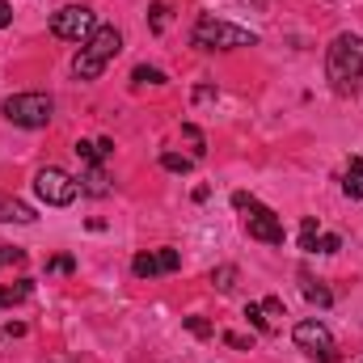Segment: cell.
<instances>
[{"label": "cell", "instance_id": "cell-1", "mask_svg": "<svg viewBox=\"0 0 363 363\" xmlns=\"http://www.w3.org/2000/svg\"><path fill=\"white\" fill-rule=\"evenodd\" d=\"M325 77H330V85L334 93H355L363 89V38L359 34H338L334 43H330V51H325Z\"/></svg>", "mask_w": 363, "mask_h": 363}, {"label": "cell", "instance_id": "cell-2", "mask_svg": "<svg viewBox=\"0 0 363 363\" xmlns=\"http://www.w3.org/2000/svg\"><path fill=\"white\" fill-rule=\"evenodd\" d=\"M190 47L199 51H237V47H258V34L237 26V21H224V17H199L194 30H190Z\"/></svg>", "mask_w": 363, "mask_h": 363}, {"label": "cell", "instance_id": "cell-3", "mask_svg": "<svg viewBox=\"0 0 363 363\" xmlns=\"http://www.w3.org/2000/svg\"><path fill=\"white\" fill-rule=\"evenodd\" d=\"M118 51H123V34H118L114 26H97L89 34V43L81 47V55L72 60L77 81H97V77L106 72V64H110Z\"/></svg>", "mask_w": 363, "mask_h": 363}, {"label": "cell", "instance_id": "cell-4", "mask_svg": "<svg viewBox=\"0 0 363 363\" xmlns=\"http://www.w3.org/2000/svg\"><path fill=\"white\" fill-rule=\"evenodd\" d=\"M233 207L241 211V220H245V233L254 237V241H262V245H283V220L274 216L267 203H258L254 194H245V190H237L233 194Z\"/></svg>", "mask_w": 363, "mask_h": 363}, {"label": "cell", "instance_id": "cell-5", "mask_svg": "<svg viewBox=\"0 0 363 363\" xmlns=\"http://www.w3.org/2000/svg\"><path fill=\"white\" fill-rule=\"evenodd\" d=\"M4 118L13 123V127H30V131H38V127H47L51 118H55V101L47 97V93H13V97H4Z\"/></svg>", "mask_w": 363, "mask_h": 363}, {"label": "cell", "instance_id": "cell-6", "mask_svg": "<svg viewBox=\"0 0 363 363\" xmlns=\"http://www.w3.org/2000/svg\"><path fill=\"white\" fill-rule=\"evenodd\" d=\"M291 342H296L304 355H313V359H321V363H334V359H338L334 334H330V330H325V321H317V317H308V321H296V330H291Z\"/></svg>", "mask_w": 363, "mask_h": 363}, {"label": "cell", "instance_id": "cell-7", "mask_svg": "<svg viewBox=\"0 0 363 363\" xmlns=\"http://www.w3.org/2000/svg\"><path fill=\"white\" fill-rule=\"evenodd\" d=\"M34 194H38L47 207H68V203L81 194V182L68 178L60 165H47V169L34 174Z\"/></svg>", "mask_w": 363, "mask_h": 363}, {"label": "cell", "instance_id": "cell-8", "mask_svg": "<svg viewBox=\"0 0 363 363\" xmlns=\"http://www.w3.org/2000/svg\"><path fill=\"white\" fill-rule=\"evenodd\" d=\"M93 30H97V17H93V9H85V4H64L51 17V34L64 38V43H81L85 47Z\"/></svg>", "mask_w": 363, "mask_h": 363}, {"label": "cell", "instance_id": "cell-9", "mask_svg": "<svg viewBox=\"0 0 363 363\" xmlns=\"http://www.w3.org/2000/svg\"><path fill=\"white\" fill-rule=\"evenodd\" d=\"M178 267H182V254H178V250H169V245H161V250H144V254H135V258H131V274H135V279L174 274Z\"/></svg>", "mask_w": 363, "mask_h": 363}, {"label": "cell", "instance_id": "cell-10", "mask_svg": "<svg viewBox=\"0 0 363 363\" xmlns=\"http://www.w3.org/2000/svg\"><path fill=\"white\" fill-rule=\"evenodd\" d=\"M300 291H304V300L317 304V308H330V304H334V291H330L321 279H313V274H300Z\"/></svg>", "mask_w": 363, "mask_h": 363}, {"label": "cell", "instance_id": "cell-11", "mask_svg": "<svg viewBox=\"0 0 363 363\" xmlns=\"http://www.w3.org/2000/svg\"><path fill=\"white\" fill-rule=\"evenodd\" d=\"M0 220H4V224H34L38 216H34V207H26V203H17V199H4V203H0Z\"/></svg>", "mask_w": 363, "mask_h": 363}, {"label": "cell", "instance_id": "cell-12", "mask_svg": "<svg viewBox=\"0 0 363 363\" xmlns=\"http://www.w3.org/2000/svg\"><path fill=\"white\" fill-rule=\"evenodd\" d=\"M81 190L93 194V199L110 194V178H106V169H101V165H89V169H85V178H81Z\"/></svg>", "mask_w": 363, "mask_h": 363}, {"label": "cell", "instance_id": "cell-13", "mask_svg": "<svg viewBox=\"0 0 363 363\" xmlns=\"http://www.w3.org/2000/svg\"><path fill=\"white\" fill-rule=\"evenodd\" d=\"M30 291H34V279H17V283L0 287V304H4V308H13V304L30 300Z\"/></svg>", "mask_w": 363, "mask_h": 363}, {"label": "cell", "instance_id": "cell-14", "mask_svg": "<svg viewBox=\"0 0 363 363\" xmlns=\"http://www.w3.org/2000/svg\"><path fill=\"white\" fill-rule=\"evenodd\" d=\"M169 77L161 72V68H148V64H140V68H131V85L135 89H144V85H165Z\"/></svg>", "mask_w": 363, "mask_h": 363}, {"label": "cell", "instance_id": "cell-15", "mask_svg": "<svg viewBox=\"0 0 363 363\" xmlns=\"http://www.w3.org/2000/svg\"><path fill=\"white\" fill-rule=\"evenodd\" d=\"M211 287L224 291V296L237 291V267H216V271H211Z\"/></svg>", "mask_w": 363, "mask_h": 363}, {"label": "cell", "instance_id": "cell-16", "mask_svg": "<svg viewBox=\"0 0 363 363\" xmlns=\"http://www.w3.org/2000/svg\"><path fill=\"white\" fill-rule=\"evenodd\" d=\"M182 135H186V144H190V157L199 161V157L207 152V140H203V131H199L194 123H182Z\"/></svg>", "mask_w": 363, "mask_h": 363}, {"label": "cell", "instance_id": "cell-17", "mask_svg": "<svg viewBox=\"0 0 363 363\" xmlns=\"http://www.w3.org/2000/svg\"><path fill=\"white\" fill-rule=\"evenodd\" d=\"M317 237H321L317 220H313V216H304V224H300V250H304V254H313V250H317Z\"/></svg>", "mask_w": 363, "mask_h": 363}, {"label": "cell", "instance_id": "cell-18", "mask_svg": "<svg viewBox=\"0 0 363 363\" xmlns=\"http://www.w3.org/2000/svg\"><path fill=\"white\" fill-rule=\"evenodd\" d=\"M161 165L169 174H190L194 169V157H182V152H161Z\"/></svg>", "mask_w": 363, "mask_h": 363}, {"label": "cell", "instance_id": "cell-19", "mask_svg": "<svg viewBox=\"0 0 363 363\" xmlns=\"http://www.w3.org/2000/svg\"><path fill=\"white\" fill-rule=\"evenodd\" d=\"M148 26H152V34H165V30H169V4H165V0H157V4H152Z\"/></svg>", "mask_w": 363, "mask_h": 363}, {"label": "cell", "instance_id": "cell-20", "mask_svg": "<svg viewBox=\"0 0 363 363\" xmlns=\"http://www.w3.org/2000/svg\"><path fill=\"white\" fill-rule=\"evenodd\" d=\"M245 321H250L258 334H271V317H267V308H262V304H245Z\"/></svg>", "mask_w": 363, "mask_h": 363}, {"label": "cell", "instance_id": "cell-21", "mask_svg": "<svg viewBox=\"0 0 363 363\" xmlns=\"http://www.w3.org/2000/svg\"><path fill=\"white\" fill-rule=\"evenodd\" d=\"M338 250H342V237H334V233H321L313 254H338Z\"/></svg>", "mask_w": 363, "mask_h": 363}, {"label": "cell", "instance_id": "cell-22", "mask_svg": "<svg viewBox=\"0 0 363 363\" xmlns=\"http://www.w3.org/2000/svg\"><path fill=\"white\" fill-rule=\"evenodd\" d=\"M72 271H77V258H68V254H60V258L47 262V274H72Z\"/></svg>", "mask_w": 363, "mask_h": 363}, {"label": "cell", "instance_id": "cell-23", "mask_svg": "<svg viewBox=\"0 0 363 363\" xmlns=\"http://www.w3.org/2000/svg\"><path fill=\"white\" fill-rule=\"evenodd\" d=\"M26 262V250L17 245H0V267H21Z\"/></svg>", "mask_w": 363, "mask_h": 363}, {"label": "cell", "instance_id": "cell-24", "mask_svg": "<svg viewBox=\"0 0 363 363\" xmlns=\"http://www.w3.org/2000/svg\"><path fill=\"white\" fill-rule=\"evenodd\" d=\"M182 325H186L194 338H211V325H207L203 317H182Z\"/></svg>", "mask_w": 363, "mask_h": 363}, {"label": "cell", "instance_id": "cell-25", "mask_svg": "<svg viewBox=\"0 0 363 363\" xmlns=\"http://www.w3.org/2000/svg\"><path fill=\"white\" fill-rule=\"evenodd\" d=\"M342 194H347V199H363V178H359V174H347V182H342Z\"/></svg>", "mask_w": 363, "mask_h": 363}, {"label": "cell", "instance_id": "cell-26", "mask_svg": "<svg viewBox=\"0 0 363 363\" xmlns=\"http://www.w3.org/2000/svg\"><path fill=\"white\" fill-rule=\"evenodd\" d=\"M224 342H228L233 351H250V347H254V338H245V334H224Z\"/></svg>", "mask_w": 363, "mask_h": 363}, {"label": "cell", "instance_id": "cell-27", "mask_svg": "<svg viewBox=\"0 0 363 363\" xmlns=\"http://www.w3.org/2000/svg\"><path fill=\"white\" fill-rule=\"evenodd\" d=\"M262 308H267L271 317H283V300H279V296H267V300H262Z\"/></svg>", "mask_w": 363, "mask_h": 363}, {"label": "cell", "instance_id": "cell-28", "mask_svg": "<svg viewBox=\"0 0 363 363\" xmlns=\"http://www.w3.org/2000/svg\"><path fill=\"white\" fill-rule=\"evenodd\" d=\"M9 21H13V4H9V0H0V30H4Z\"/></svg>", "mask_w": 363, "mask_h": 363}, {"label": "cell", "instance_id": "cell-29", "mask_svg": "<svg viewBox=\"0 0 363 363\" xmlns=\"http://www.w3.org/2000/svg\"><path fill=\"white\" fill-rule=\"evenodd\" d=\"M347 174H359L363 178V157H351V169H347Z\"/></svg>", "mask_w": 363, "mask_h": 363}]
</instances>
